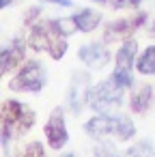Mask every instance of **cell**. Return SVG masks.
<instances>
[{
	"mask_svg": "<svg viewBox=\"0 0 155 157\" xmlns=\"http://www.w3.org/2000/svg\"><path fill=\"white\" fill-rule=\"evenodd\" d=\"M28 48L37 52H48L54 60H60L67 54V35L60 30L58 20H45L30 28Z\"/></svg>",
	"mask_w": 155,
	"mask_h": 157,
	"instance_id": "6da1fadb",
	"label": "cell"
},
{
	"mask_svg": "<svg viewBox=\"0 0 155 157\" xmlns=\"http://www.w3.org/2000/svg\"><path fill=\"white\" fill-rule=\"evenodd\" d=\"M84 131L95 140H118L125 142L134 138L136 127L131 118L127 116H114V114H97L91 121H86Z\"/></svg>",
	"mask_w": 155,
	"mask_h": 157,
	"instance_id": "7a4b0ae2",
	"label": "cell"
},
{
	"mask_svg": "<svg viewBox=\"0 0 155 157\" xmlns=\"http://www.w3.org/2000/svg\"><path fill=\"white\" fill-rule=\"evenodd\" d=\"M123 86L110 75L108 80L91 86L88 90V108L99 114H114L123 103Z\"/></svg>",
	"mask_w": 155,
	"mask_h": 157,
	"instance_id": "3957f363",
	"label": "cell"
},
{
	"mask_svg": "<svg viewBox=\"0 0 155 157\" xmlns=\"http://www.w3.org/2000/svg\"><path fill=\"white\" fill-rule=\"evenodd\" d=\"M37 121V112L28 108L22 101L9 99L2 103V129H7L11 136H24L33 129Z\"/></svg>",
	"mask_w": 155,
	"mask_h": 157,
	"instance_id": "277c9868",
	"label": "cell"
},
{
	"mask_svg": "<svg viewBox=\"0 0 155 157\" xmlns=\"http://www.w3.org/2000/svg\"><path fill=\"white\" fill-rule=\"evenodd\" d=\"M48 80V73L39 60H28L17 75L9 82V88L15 93H39Z\"/></svg>",
	"mask_w": 155,
	"mask_h": 157,
	"instance_id": "5b68a950",
	"label": "cell"
},
{
	"mask_svg": "<svg viewBox=\"0 0 155 157\" xmlns=\"http://www.w3.org/2000/svg\"><path fill=\"white\" fill-rule=\"evenodd\" d=\"M136 52H138V43L134 39H125L123 45L118 48L116 56H114V73H112V78L123 88H131V84H134L131 65L136 60Z\"/></svg>",
	"mask_w": 155,
	"mask_h": 157,
	"instance_id": "8992f818",
	"label": "cell"
},
{
	"mask_svg": "<svg viewBox=\"0 0 155 157\" xmlns=\"http://www.w3.org/2000/svg\"><path fill=\"white\" fill-rule=\"evenodd\" d=\"M88 90H91V75L88 73H73V80L67 90V108L71 114H80L84 103L88 101Z\"/></svg>",
	"mask_w": 155,
	"mask_h": 157,
	"instance_id": "52a82bcc",
	"label": "cell"
},
{
	"mask_svg": "<svg viewBox=\"0 0 155 157\" xmlns=\"http://www.w3.org/2000/svg\"><path fill=\"white\" fill-rule=\"evenodd\" d=\"M45 138H48V144L58 151L63 148L67 142H69V131H67V125H65V114H63V108H54V112L50 114L45 127Z\"/></svg>",
	"mask_w": 155,
	"mask_h": 157,
	"instance_id": "ba28073f",
	"label": "cell"
},
{
	"mask_svg": "<svg viewBox=\"0 0 155 157\" xmlns=\"http://www.w3.org/2000/svg\"><path fill=\"white\" fill-rule=\"evenodd\" d=\"M144 20H146V15L144 13H138L136 17H127V20L112 22L106 28V33H103V41L106 43H112V41H118V39H129L131 33L144 24Z\"/></svg>",
	"mask_w": 155,
	"mask_h": 157,
	"instance_id": "9c48e42d",
	"label": "cell"
},
{
	"mask_svg": "<svg viewBox=\"0 0 155 157\" xmlns=\"http://www.w3.org/2000/svg\"><path fill=\"white\" fill-rule=\"evenodd\" d=\"M78 58L80 63H84L88 69H103L108 63H110V52L106 50L103 43H86L78 50Z\"/></svg>",
	"mask_w": 155,
	"mask_h": 157,
	"instance_id": "30bf717a",
	"label": "cell"
},
{
	"mask_svg": "<svg viewBox=\"0 0 155 157\" xmlns=\"http://www.w3.org/2000/svg\"><path fill=\"white\" fill-rule=\"evenodd\" d=\"M26 45L28 43H24L22 39H13L11 45H7L2 50V54H0V73H2V75H7L9 71L17 69L24 63V58H26Z\"/></svg>",
	"mask_w": 155,
	"mask_h": 157,
	"instance_id": "8fae6325",
	"label": "cell"
},
{
	"mask_svg": "<svg viewBox=\"0 0 155 157\" xmlns=\"http://www.w3.org/2000/svg\"><path fill=\"white\" fill-rule=\"evenodd\" d=\"M76 22L80 26V33H93L99 22H101V15L93 9H82L80 13H76Z\"/></svg>",
	"mask_w": 155,
	"mask_h": 157,
	"instance_id": "7c38bea8",
	"label": "cell"
},
{
	"mask_svg": "<svg viewBox=\"0 0 155 157\" xmlns=\"http://www.w3.org/2000/svg\"><path fill=\"white\" fill-rule=\"evenodd\" d=\"M151 99H153V88L149 84L140 86L136 95H131V110L138 112V114H144L151 105Z\"/></svg>",
	"mask_w": 155,
	"mask_h": 157,
	"instance_id": "4fadbf2b",
	"label": "cell"
},
{
	"mask_svg": "<svg viewBox=\"0 0 155 157\" xmlns=\"http://www.w3.org/2000/svg\"><path fill=\"white\" fill-rule=\"evenodd\" d=\"M136 69L142 75H153L155 73V45H149L140 54V58L136 60Z\"/></svg>",
	"mask_w": 155,
	"mask_h": 157,
	"instance_id": "5bb4252c",
	"label": "cell"
},
{
	"mask_svg": "<svg viewBox=\"0 0 155 157\" xmlns=\"http://www.w3.org/2000/svg\"><path fill=\"white\" fill-rule=\"evenodd\" d=\"M15 157H45V151L41 142H28L15 151Z\"/></svg>",
	"mask_w": 155,
	"mask_h": 157,
	"instance_id": "9a60e30c",
	"label": "cell"
},
{
	"mask_svg": "<svg viewBox=\"0 0 155 157\" xmlns=\"http://www.w3.org/2000/svg\"><path fill=\"white\" fill-rule=\"evenodd\" d=\"M125 157H155V151H153V144L149 140H140L138 144H134Z\"/></svg>",
	"mask_w": 155,
	"mask_h": 157,
	"instance_id": "2e32d148",
	"label": "cell"
},
{
	"mask_svg": "<svg viewBox=\"0 0 155 157\" xmlns=\"http://www.w3.org/2000/svg\"><path fill=\"white\" fill-rule=\"evenodd\" d=\"M58 24H60V30H63L67 37L80 30V26H78V22H76V15H71V17H63V20H58Z\"/></svg>",
	"mask_w": 155,
	"mask_h": 157,
	"instance_id": "e0dca14e",
	"label": "cell"
},
{
	"mask_svg": "<svg viewBox=\"0 0 155 157\" xmlns=\"http://www.w3.org/2000/svg\"><path fill=\"white\" fill-rule=\"evenodd\" d=\"M95 157H121V155H118V151H116L114 146H110V144H101V146L95 151Z\"/></svg>",
	"mask_w": 155,
	"mask_h": 157,
	"instance_id": "ac0fdd59",
	"label": "cell"
},
{
	"mask_svg": "<svg viewBox=\"0 0 155 157\" xmlns=\"http://www.w3.org/2000/svg\"><path fill=\"white\" fill-rule=\"evenodd\" d=\"M43 2H52V5H60V7H71L73 0H43Z\"/></svg>",
	"mask_w": 155,
	"mask_h": 157,
	"instance_id": "d6986e66",
	"label": "cell"
},
{
	"mask_svg": "<svg viewBox=\"0 0 155 157\" xmlns=\"http://www.w3.org/2000/svg\"><path fill=\"white\" fill-rule=\"evenodd\" d=\"M93 2H99V5H108V7H112L114 0H93Z\"/></svg>",
	"mask_w": 155,
	"mask_h": 157,
	"instance_id": "ffe728a7",
	"label": "cell"
},
{
	"mask_svg": "<svg viewBox=\"0 0 155 157\" xmlns=\"http://www.w3.org/2000/svg\"><path fill=\"white\" fill-rule=\"evenodd\" d=\"M11 2H13V0H0V7H2V9H7Z\"/></svg>",
	"mask_w": 155,
	"mask_h": 157,
	"instance_id": "44dd1931",
	"label": "cell"
},
{
	"mask_svg": "<svg viewBox=\"0 0 155 157\" xmlns=\"http://www.w3.org/2000/svg\"><path fill=\"white\" fill-rule=\"evenodd\" d=\"M151 33H155V20H153V26H151Z\"/></svg>",
	"mask_w": 155,
	"mask_h": 157,
	"instance_id": "7402d4cb",
	"label": "cell"
},
{
	"mask_svg": "<svg viewBox=\"0 0 155 157\" xmlns=\"http://www.w3.org/2000/svg\"><path fill=\"white\" fill-rule=\"evenodd\" d=\"M63 157H76V155H73V153H67V155H63Z\"/></svg>",
	"mask_w": 155,
	"mask_h": 157,
	"instance_id": "603a6c76",
	"label": "cell"
}]
</instances>
